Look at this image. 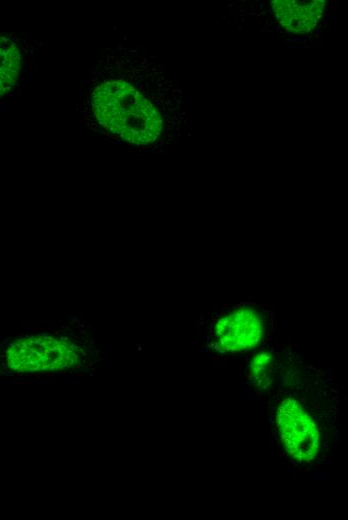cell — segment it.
I'll use <instances>...</instances> for the list:
<instances>
[{
	"mask_svg": "<svg viewBox=\"0 0 348 520\" xmlns=\"http://www.w3.org/2000/svg\"><path fill=\"white\" fill-rule=\"evenodd\" d=\"M278 427L286 451L299 461L312 460L319 448V432L312 418L293 398L284 399L277 411Z\"/></svg>",
	"mask_w": 348,
	"mask_h": 520,
	"instance_id": "obj_1",
	"label": "cell"
},
{
	"mask_svg": "<svg viewBox=\"0 0 348 520\" xmlns=\"http://www.w3.org/2000/svg\"><path fill=\"white\" fill-rule=\"evenodd\" d=\"M215 334L224 351H245L261 341L262 320L256 311L241 308L220 318L215 325Z\"/></svg>",
	"mask_w": 348,
	"mask_h": 520,
	"instance_id": "obj_2",
	"label": "cell"
},
{
	"mask_svg": "<svg viewBox=\"0 0 348 520\" xmlns=\"http://www.w3.org/2000/svg\"><path fill=\"white\" fill-rule=\"evenodd\" d=\"M18 36L0 34V98L10 96V92L18 82L22 68V44H18Z\"/></svg>",
	"mask_w": 348,
	"mask_h": 520,
	"instance_id": "obj_3",
	"label": "cell"
},
{
	"mask_svg": "<svg viewBox=\"0 0 348 520\" xmlns=\"http://www.w3.org/2000/svg\"><path fill=\"white\" fill-rule=\"evenodd\" d=\"M251 370L255 383L261 389H266L273 379V359L267 352L259 353L251 362Z\"/></svg>",
	"mask_w": 348,
	"mask_h": 520,
	"instance_id": "obj_4",
	"label": "cell"
},
{
	"mask_svg": "<svg viewBox=\"0 0 348 520\" xmlns=\"http://www.w3.org/2000/svg\"><path fill=\"white\" fill-rule=\"evenodd\" d=\"M28 383H29V382L20 381V382H15L14 384H19V385H21V384H28Z\"/></svg>",
	"mask_w": 348,
	"mask_h": 520,
	"instance_id": "obj_5",
	"label": "cell"
},
{
	"mask_svg": "<svg viewBox=\"0 0 348 520\" xmlns=\"http://www.w3.org/2000/svg\"><path fill=\"white\" fill-rule=\"evenodd\" d=\"M96 128V124L95 123H91V129H95Z\"/></svg>",
	"mask_w": 348,
	"mask_h": 520,
	"instance_id": "obj_6",
	"label": "cell"
}]
</instances>
